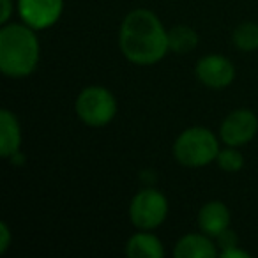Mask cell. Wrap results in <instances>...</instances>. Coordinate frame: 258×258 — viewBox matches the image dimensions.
Here are the masks:
<instances>
[{"mask_svg": "<svg viewBox=\"0 0 258 258\" xmlns=\"http://www.w3.org/2000/svg\"><path fill=\"white\" fill-rule=\"evenodd\" d=\"M118 48L129 64L149 68L161 62L170 51L168 29L154 11L137 8L122 18Z\"/></svg>", "mask_w": 258, "mask_h": 258, "instance_id": "6da1fadb", "label": "cell"}, {"mask_svg": "<svg viewBox=\"0 0 258 258\" xmlns=\"http://www.w3.org/2000/svg\"><path fill=\"white\" fill-rule=\"evenodd\" d=\"M41 43L37 30L23 22H9L0 29V71L13 80L34 75L39 68Z\"/></svg>", "mask_w": 258, "mask_h": 258, "instance_id": "7a4b0ae2", "label": "cell"}, {"mask_svg": "<svg viewBox=\"0 0 258 258\" xmlns=\"http://www.w3.org/2000/svg\"><path fill=\"white\" fill-rule=\"evenodd\" d=\"M219 137H216L205 125H191L173 142V158L179 165L186 168H204L216 163L218 152L221 149Z\"/></svg>", "mask_w": 258, "mask_h": 258, "instance_id": "3957f363", "label": "cell"}, {"mask_svg": "<svg viewBox=\"0 0 258 258\" xmlns=\"http://www.w3.org/2000/svg\"><path fill=\"white\" fill-rule=\"evenodd\" d=\"M76 117L89 127H104L117 115V97L103 85H89L80 90L75 101Z\"/></svg>", "mask_w": 258, "mask_h": 258, "instance_id": "277c9868", "label": "cell"}, {"mask_svg": "<svg viewBox=\"0 0 258 258\" xmlns=\"http://www.w3.org/2000/svg\"><path fill=\"white\" fill-rule=\"evenodd\" d=\"M170 211L168 198L156 187H144L129 202V219L137 230H156L166 221Z\"/></svg>", "mask_w": 258, "mask_h": 258, "instance_id": "5b68a950", "label": "cell"}, {"mask_svg": "<svg viewBox=\"0 0 258 258\" xmlns=\"http://www.w3.org/2000/svg\"><path fill=\"white\" fill-rule=\"evenodd\" d=\"M258 133V117L249 108L230 111L219 124V140L232 147H244L254 140Z\"/></svg>", "mask_w": 258, "mask_h": 258, "instance_id": "8992f818", "label": "cell"}, {"mask_svg": "<svg viewBox=\"0 0 258 258\" xmlns=\"http://www.w3.org/2000/svg\"><path fill=\"white\" fill-rule=\"evenodd\" d=\"M20 22L37 32L53 27L64 13V0H16Z\"/></svg>", "mask_w": 258, "mask_h": 258, "instance_id": "52a82bcc", "label": "cell"}, {"mask_svg": "<svg viewBox=\"0 0 258 258\" xmlns=\"http://www.w3.org/2000/svg\"><path fill=\"white\" fill-rule=\"evenodd\" d=\"M197 80L207 89L221 90L226 89L235 80V66L228 57L221 53L204 55L195 66Z\"/></svg>", "mask_w": 258, "mask_h": 258, "instance_id": "ba28073f", "label": "cell"}, {"mask_svg": "<svg viewBox=\"0 0 258 258\" xmlns=\"http://www.w3.org/2000/svg\"><path fill=\"white\" fill-rule=\"evenodd\" d=\"M198 228L204 233H207L209 237L216 239L221 232H225L226 228H230L232 223V214L230 209L226 207L225 202L221 200H209L200 207L197 216Z\"/></svg>", "mask_w": 258, "mask_h": 258, "instance_id": "9c48e42d", "label": "cell"}, {"mask_svg": "<svg viewBox=\"0 0 258 258\" xmlns=\"http://www.w3.org/2000/svg\"><path fill=\"white\" fill-rule=\"evenodd\" d=\"M173 256L175 258H214L219 256V247L212 237L207 233L193 232L182 235L175 242L173 247Z\"/></svg>", "mask_w": 258, "mask_h": 258, "instance_id": "30bf717a", "label": "cell"}, {"mask_svg": "<svg viewBox=\"0 0 258 258\" xmlns=\"http://www.w3.org/2000/svg\"><path fill=\"white\" fill-rule=\"evenodd\" d=\"M22 124L11 110H0V156L9 159L13 154L22 151Z\"/></svg>", "mask_w": 258, "mask_h": 258, "instance_id": "8fae6325", "label": "cell"}, {"mask_svg": "<svg viewBox=\"0 0 258 258\" xmlns=\"http://www.w3.org/2000/svg\"><path fill=\"white\" fill-rule=\"evenodd\" d=\"M124 253L129 258H163L165 246L152 230H138L127 239Z\"/></svg>", "mask_w": 258, "mask_h": 258, "instance_id": "7c38bea8", "label": "cell"}, {"mask_svg": "<svg viewBox=\"0 0 258 258\" xmlns=\"http://www.w3.org/2000/svg\"><path fill=\"white\" fill-rule=\"evenodd\" d=\"M198 34L189 25H175L168 30V46L173 53H191L198 46Z\"/></svg>", "mask_w": 258, "mask_h": 258, "instance_id": "4fadbf2b", "label": "cell"}, {"mask_svg": "<svg viewBox=\"0 0 258 258\" xmlns=\"http://www.w3.org/2000/svg\"><path fill=\"white\" fill-rule=\"evenodd\" d=\"M232 43L239 51L251 53L258 50V23L242 22L233 29Z\"/></svg>", "mask_w": 258, "mask_h": 258, "instance_id": "5bb4252c", "label": "cell"}, {"mask_svg": "<svg viewBox=\"0 0 258 258\" xmlns=\"http://www.w3.org/2000/svg\"><path fill=\"white\" fill-rule=\"evenodd\" d=\"M216 165L219 166V170L226 173H237L244 168V156L240 152V147H226L219 149L218 158H216Z\"/></svg>", "mask_w": 258, "mask_h": 258, "instance_id": "9a60e30c", "label": "cell"}, {"mask_svg": "<svg viewBox=\"0 0 258 258\" xmlns=\"http://www.w3.org/2000/svg\"><path fill=\"white\" fill-rule=\"evenodd\" d=\"M216 244H218L219 251L226 249V247H232V246H239V239H237V233L233 232L232 228H226L225 232H221L218 237H216Z\"/></svg>", "mask_w": 258, "mask_h": 258, "instance_id": "2e32d148", "label": "cell"}, {"mask_svg": "<svg viewBox=\"0 0 258 258\" xmlns=\"http://www.w3.org/2000/svg\"><path fill=\"white\" fill-rule=\"evenodd\" d=\"M11 242H13V233H11V228L6 221L0 223V254H6L8 249L11 247Z\"/></svg>", "mask_w": 258, "mask_h": 258, "instance_id": "e0dca14e", "label": "cell"}, {"mask_svg": "<svg viewBox=\"0 0 258 258\" xmlns=\"http://www.w3.org/2000/svg\"><path fill=\"white\" fill-rule=\"evenodd\" d=\"M2 4V13H0V25H6V23L11 22L13 15H15V0H0Z\"/></svg>", "mask_w": 258, "mask_h": 258, "instance_id": "ac0fdd59", "label": "cell"}, {"mask_svg": "<svg viewBox=\"0 0 258 258\" xmlns=\"http://www.w3.org/2000/svg\"><path fill=\"white\" fill-rule=\"evenodd\" d=\"M219 256L221 258H249V253L244 251L242 247H239V246H232V247H226V249L219 251Z\"/></svg>", "mask_w": 258, "mask_h": 258, "instance_id": "d6986e66", "label": "cell"}]
</instances>
